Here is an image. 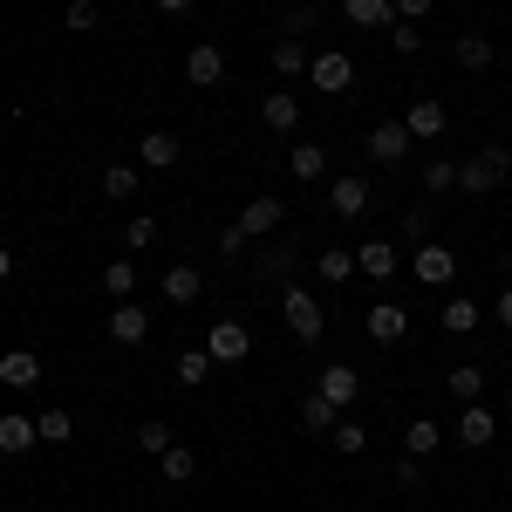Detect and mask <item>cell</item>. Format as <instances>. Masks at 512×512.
I'll use <instances>...</instances> for the list:
<instances>
[{"instance_id": "cell-27", "label": "cell", "mask_w": 512, "mask_h": 512, "mask_svg": "<svg viewBox=\"0 0 512 512\" xmlns=\"http://www.w3.org/2000/svg\"><path fill=\"white\" fill-rule=\"evenodd\" d=\"M315 274L328 280V287H342V280L355 274V253L349 246H328V253H315Z\"/></svg>"}, {"instance_id": "cell-34", "label": "cell", "mask_w": 512, "mask_h": 512, "mask_svg": "<svg viewBox=\"0 0 512 512\" xmlns=\"http://www.w3.org/2000/svg\"><path fill=\"white\" fill-rule=\"evenodd\" d=\"M137 178H144L137 164H110V171H103V192L110 198H137Z\"/></svg>"}, {"instance_id": "cell-6", "label": "cell", "mask_w": 512, "mask_h": 512, "mask_svg": "<svg viewBox=\"0 0 512 512\" xmlns=\"http://www.w3.org/2000/svg\"><path fill=\"white\" fill-rule=\"evenodd\" d=\"M308 76H315V89L321 96H342L355 82V62H349V48H321L315 62H308Z\"/></svg>"}, {"instance_id": "cell-29", "label": "cell", "mask_w": 512, "mask_h": 512, "mask_svg": "<svg viewBox=\"0 0 512 512\" xmlns=\"http://www.w3.org/2000/svg\"><path fill=\"white\" fill-rule=\"evenodd\" d=\"M294 178L321 185V178H328V151H321V144H294Z\"/></svg>"}, {"instance_id": "cell-3", "label": "cell", "mask_w": 512, "mask_h": 512, "mask_svg": "<svg viewBox=\"0 0 512 512\" xmlns=\"http://www.w3.org/2000/svg\"><path fill=\"white\" fill-rule=\"evenodd\" d=\"M205 355H212L219 369L246 362V355H253V328H246V321H212V335H205Z\"/></svg>"}, {"instance_id": "cell-36", "label": "cell", "mask_w": 512, "mask_h": 512, "mask_svg": "<svg viewBox=\"0 0 512 512\" xmlns=\"http://www.w3.org/2000/svg\"><path fill=\"white\" fill-rule=\"evenodd\" d=\"M335 451H342V458H355V451H369V431H362V424H349V417H342V424H335Z\"/></svg>"}, {"instance_id": "cell-41", "label": "cell", "mask_w": 512, "mask_h": 512, "mask_svg": "<svg viewBox=\"0 0 512 512\" xmlns=\"http://www.w3.org/2000/svg\"><path fill=\"white\" fill-rule=\"evenodd\" d=\"M390 48H396V55H417V48H424L417 21H396V28H390Z\"/></svg>"}, {"instance_id": "cell-17", "label": "cell", "mask_w": 512, "mask_h": 512, "mask_svg": "<svg viewBox=\"0 0 512 512\" xmlns=\"http://www.w3.org/2000/svg\"><path fill=\"white\" fill-rule=\"evenodd\" d=\"M41 431H35V417H21V410H7L0 417V458H21V451H35Z\"/></svg>"}, {"instance_id": "cell-30", "label": "cell", "mask_w": 512, "mask_h": 512, "mask_svg": "<svg viewBox=\"0 0 512 512\" xmlns=\"http://www.w3.org/2000/svg\"><path fill=\"white\" fill-rule=\"evenodd\" d=\"M96 21H103L96 0H69V7H62V28H69V35H96Z\"/></svg>"}, {"instance_id": "cell-8", "label": "cell", "mask_w": 512, "mask_h": 512, "mask_svg": "<svg viewBox=\"0 0 512 512\" xmlns=\"http://www.w3.org/2000/svg\"><path fill=\"white\" fill-rule=\"evenodd\" d=\"M280 219H287V205H280V198H253V205H239V233L246 239H274L280 233Z\"/></svg>"}, {"instance_id": "cell-19", "label": "cell", "mask_w": 512, "mask_h": 512, "mask_svg": "<svg viewBox=\"0 0 512 512\" xmlns=\"http://www.w3.org/2000/svg\"><path fill=\"white\" fill-rule=\"evenodd\" d=\"M355 274L396 280V246H390V239H362V246H355Z\"/></svg>"}, {"instance_id": "cell-28", "label": "cell", "mask_w": 512, "mask_h": 512, "mask_svg": "<svg viewBox=\"0 0 512 512\" xmlns=\"http://www.w3.org/2000/svg\"><path fill=\"white\" fill-rule=\"evenodd\" d=\"M171 369H178V383H185V390H198V383H205V376H212L219 362H212V355H205V349H185V355H178V362H171Z\"/></svg>"}, {"instance_id": "cell-31", "label": "cell", "mask_w": 512, "mask_h": 512, "mask_svg": "<svg viewBox=\"0 0 512 512\" xmlns=\"http://www.w3.org/2000/svg\"><path fill=\"white\" fill-rule=\"evenodd\" d=\"M35 431H41V444H69V437H76V417H69V410H41Z\"/></svg>"}, {"instance_id": "cell-23", "label": "cell", "mask_w": 512, "mask_h": 512, "mask_svg": "<svg viewBox=\"0 0 512 512\" xmlns=\"http://www.w3.org/2000/svg\"><path fill=\"white\" fill-rule=\"evenodd\" d=\"M437 321H444V335H472L478 321H485V308H478V301H465V294H451V301L437 308Z\"/></svg>"}, {"instance_id": "cell-16", "label": "cell", "mask_w": 512, "mask_h": 512, "mask_svg": "<svg viewBox=\"0 0 512 512\" xmlns=\"http://www.w3.org/2000/svg\"><path fill=\"white\" fill-rule=\"evenodd\" d=\"M403 335H410V315H403L396 301H376V308H369V342H383V349H396Z\"/></svg>"}, {"instance_id": "cell-42", "label": "cell", "mask_w": 512, "mask_h": 512, "mask_svg": "<svg viewBox=\"0 0 512 512\" xmlns=\"http://www.w3.org/2000/svg\"><path fill=\"white\" fill-rule=\"evenodd\" d=\"M403 239L424 246V239H431V212H403Z\"/></svg>"}, {"instance_id": "cell-48", "label": "cell", "mask_w": 512, "mask_h": 512, "mask_svg": "<svg viewBox=\"0 0 512 512\" xmlns=\"http://www.w3.org/2000/svg\"><path fill=\"white\" fill-rule=\"evenodd\" d=\"M185 7H192V0H158V14H185Z\"/></svg>"}, {"instance_id": "cell-22", "label": "cell", "mask_w": 512, "mask_h": 512, "mask_svg": "<svg viewBox=\"0 0 512 512\" xmlns=\"http://www.w3.org/2000/svg\"><path fill=\"white\" fill-rule=\"evenodd\" d=\"M253 274L267 280V287H287V280H294V253H287L280 239H267V246H260V260H253Z\"/></svg>"}, {"instance_id": "cell-2", "label": "cell", "mask_w": 512, "mask_h": 512, "mask_svg": "<svg viewBox=\"0 0 512 512\" xmlns=\"http://www.w3.org/2000/svg\"><path fill=\"white\" fill-rule=\"evenodd\" d=\"M280 315H287V328H294V342H321V328H328L321 301L301 287V280H287V287H280Z\"/></svg>"}, {"instance_id": "cell-24", "label": "cell", "mask_w": 512, "mask_h": 512, "mask_svg": "<svg viewBox=\"0 0 512 512\" xmlns=\"http://www.w3.org/2000/svg\"><path fill=\"white\" fill-rule=\"evenodd\" d=\"M267 62H274L280 76L294 82V76H308V62H315V55H308V48H301V41H294V35H280L274 48H267Z\"/></svg>"}, {"instance_id": "cell-45", "label": "cell", "mask_w": 512, "mask_h": 512, "mask_svg": "<svg viewBox=\"0 0 512 512\" xmlns=\"http://www.w3.org/2000/svg\"><path fill=\"white\" fill-rule=\"evenodd\" d=\"M246 246H253V239L239 233V226H226V233H219V253H226V260H239V253H246Z\"/></svg>"}, {"instance_id": "cell-50", "label": "cell", "mask_w": 512, "mask_h": 512, "mask_svg": "<svg viewBox=\"0 0 512 512\" xmlns=\"http://www.w3.org/2000/svg\"><path fill=\"white\" fill-rule=\"evenodd\" d=\"M506 417H512V383H506Z\"/></svg>"}, {"instance_id": "cell-52", "label": "cell", "mask_w": 512, "mask_h": 512, "mask_svg": "<svg viewBox=\"0 0 512 512\" xmlns=\"http://www.w3.org/2000/svg\"><path fill=\"white\" fill-rule=\"evenodd\" d=\"M226 7H246V0H226Z\"/></svg>"}, {"instance_id": "cell-14", "label": "cell", "mask_w": 512, "mask_h": 512, "mask_svg": "<svg viewBox=\"0 0 512 512\" xmlns=\"http://www.w3.org/2000/svg\"><path fill=\"white\" fill-rule=\"evenodd\" d=\"M260 123L280 130V137H294V130H301V96H294V89H274V96L260 103Z\"/></svg>"}, {"instance_id": "cell-38", "label": "cell", "mask_w": 512, "mask_h": 512, "mask_svg": "<svg viewBox=\"0 0 512 512\" xmlns=\"http://www.w3.org/2000/svg\"><path fill=\"white\" fill-rule=\"evenodd\" d=\"M123 239H130V253H144V246L158 239V219H151V212H137V219L123 226Z\"/></svg>"}, {"instance_id": "cell-21", "label": "cell", "mask_w": 512, "mask_h": 512, "mask_svg": "<svg viewBox=\"0 0 512 512\" xmlns=\"http://www.w3.org/2000/svg\"><path fill=\"white\" fill-rule=\"evenodd\" d=\"M403 123H410L417 144H431V137H444V103H437V96H417V103L403 110Z\"/></svg>"}, {"instance_id": "cell-37", "label": "cell", "mask_w": 512, "mask_h": 512, "mask_svg": "<svg viewBox=\"0 0 512 512\" xmlns=\"http://www.w3.org/2000/svg\"><path fill=\"white\" fill-rule=\"evenodd\" d=\"M478 390H485V369H451V396L458 403H478Z\"/></svg>"}, {"instance_id": "cell-18", "label": "cell", "mask_w": 512, "mask_h": 512, "mask_svg": "<svg viewBox=\"0 0 512 512\" xmlns=\"http://www.w3.org/2000/svg\"><path fill=\"white\" fill-rule=\"evenodd\" d=\"M0 383H7V390H35L41 383V355L35 349H7L0 355Z\"/></svg>"}, {"instance_id": "cell-20", "label": "cell", "mask_w": 512, "mask_h": 512, "mask_svg": "<svg viewBox=\"0 0 512 512\" xmlns=\"http://www.w3.org/2000/svg\"><path fill=\"white\" fill-rule=\"evenodd\" d=\"M294 417H301V431H315V437H328L335 424H342V410H335V403H328L321 390H308V396H301V403H294Z\"/></svg>"}, {"instance_id": "cell-49", "label": "cell", "mask_w": 512, "mask_h": 512, "mask_svg": "<svg viewBox=\"0 0 512 512\" xmlns=\"http://www.w3.org/2000/svg\"><path fill=\"white\" fill-rule=\"evenodd\" d=\"M7 274H14V253H7V246H0V280H7Z\"/></svg>"}, {"instance_id": "cell-26", "label": "cell", "mask_w": 512, "mask_h": 512, "mask_svg": "<svg viewBox=\"0 0 512 512\" xmlns=\"http://www.w3.org/2000/svg\"><path fill=\"white\" fill-rule=\"evenodd\" d=\"M437 444H444V431H437L431 417H410V424H403V451H410V458H431Z\"/></svg>"}, {"instance_id": "cell-4", "label": "cell", "mask_w": 512, "mask_h": 512, "mask_svg": "<svg viewBox=\"0 0 512 512\" xmlns=\"http://www.w3.org/2000/svg\"><path fill=\"white\" fill-rule=\"evenodd\" d=\"M410 151H417V137H410V123H403V117H390V123H376V130H369V158L383 164V171L403 164Z\"/></svg>"}, {"instance_id": "cell-5", "label": "cell", "mask_w": 512, "mask_h": 512, "mask_svg": "<svg viewBox=\"0 0 512 512\" xmlns=\"http://www.w3.org/2000/svg\"><path fill=\"white\" fill-rule=\"evenodd\" d=\"M185 82H192V89L226 82V48H219V41H192V48H185Z\"/></svg>"}, {"instance_id": "cell-35", "label": "cell", "mask_w": 512, "mask_h": 512, "mask_svg": "<svg viewBox=\"0 0 512 512\" xmlns=\"http://www.w3.org/2000/svg\"><path fill=\"white\" fill-rule=\"evenodd\" d=\"M458 62H465V69H492V41L485 35H458Z\"/></svg>"}, {"instance_id": "cell-39", "label": "cell", "mask_w": 512, "mask_h": 512, "mask_svg": "<svg viewBox=\"0 0 512 512\" xmlns=\"http://www.w3.org/2000/svg\"><path fill=\"white\" fill-rule=\"evenodd\" d=\"M424 185H431V192H451V185H458V164H451V158H431V164H424Z\"/></svg>"}, {"instance_id": "cell-13", "label": "cell", "mask_w": 512, "mask_h": 512, "mask_svg": "<svg viewBox=\"0 0 512 512\" xmlns=\"http://www.w3.org/2000/svg\"><path fill=\"white\" fill-rule=\"evenodd\" d=\"M198 294H205V274H198L192 260H178V267H164V301H171V308H192Z\"/></svg>"}, {"instance_id": "cell-46", "label": "cell", "mask_w": 512, "mask_h": 512, "mask_svg": "<svg viewBox=\"0 0 512 512\" xmlns=\"http://www.w3.org/2000/svg\"><path fill=\"white\" fill-rule=\"evenodd\" d=\"M431 7H437V0H396V21H424Z\"/></svg>"}, {"instance_id": "cell-10", "label": "cell", "mask_w": 512, "mask_h": 512, "mask_svg": "<svg viewBox=\"0 0 512 512\" xmlns=\"http://www.w3.org/2000/svg\"><path fill=\"white\" fill-rule=\"evenodd\" d=\"M178 158H185V144L171 130H144V144H137V164L144 171H178Z\"/></svg>"}, {"instance_id": "cell-32", "label": "cell", "mask_w": 512, "mask_h": 512, "mask_svg": "<svg viewBox=\"0 0 512 512\" xmlns=\"http://www.w3.org/2000/svg\"><path fill=\"white\" fill-rule=\"evenodd\" d=\"M158 465H164V478H171V485H192V478H198V458L185 451V444H171Z\"/></svg>"}, {"instance_id": "cell-25", "label": "cell", "mask_w": 512, "mask_h": 512, "mask_svg": "<svg viewBox=\"0 0 512 512\" xmlns=\"http://www.w3.org/2000/svg\"><path fill=\"white\" fill-rule=\"evenodd\" d=\"M355 28H396V0H342Z\"/></svg>"}, {"instance_id": "cell-43", "label": "cell", "mask_w": 512, "mask_h": 512, "mask_svg": "<svg viewBox=\"0 0 512 512\" xmlns=\"http://www.w3.org/2000/svg\"><path fill=\"white\" fill-rule=\"evenodd\" d=\"M287 35H294V41L315 35V7H287Z\"/></svg>"}, {"instance_id": "cell-40", "label": "cell", "mask_w": 512, "mask_h": 512, "mask_svg": "<svg viewBox=\"0 0 512 512\" xmlns=\"http://www.w3.org/2000/svg\"><path fill=\"white\" fill-rule=\"evenodd\" d=\"M137 444H144L151 458H164V451H171V424H137Z\"/></svg>"}, {"instance_id": "cell-12", "label": "cell", "mask_w": 512, "mask_h": 512, "mask_svg": "<svg viewBox=\"0 0 512 512\" xmlns=\"http://www.w3.org/2000/svg\"><path fill=\"white\" fill-rule=\"evenodd\" d=\"M499 437V417L485 410V403H458V444H472V451H485Z\"/></svg>"}, {"instance_id": "cell-15", "label": "cell", "mask_w": 512, "mask_h": 512, "mask_svg": "<svg viewBox=\"0 0 512 512\" xmlns=\"http://www.w3.org/2000/svg\"><path fill=\"white\" fill-rule=\"evenodd\" d=\"M144 335H151V315H144L137 301H117V308H110V342H123V349H137Z\"/></svg>"}, {"instance_id": "cell-1", "label": "cell", "mask_w": 512, "mask_h": 512, "mask_svg": "<svg viewBox=\"0 0 512 512\" xmlns=\"http://www.w3.org/2000/svg\"><path fill=\"white\" fill-rule=\"evenodd\" d=\"M506 171H512V151H506V144H485V151H472V158L458 164V192H472V198L499 192Z\"/></svg>"}, {"instance_id": "cell-44", "label": "cell", "mask_w": 512, "mask_h": 512, "mask_svg": "<svg viewBox=\"0 0 512 512\" xmlns=\"http://www.w3.org/2000/svg\"><path fill=\"white\" fill-rule=\"evenodd\" d=\"M396 485L417 492V485H424V458H403V465H396Z\"/></svg>"}, {"instance_id": "cell-51", "label": "cell", "mask_w": 512, "mask_h": 512, "mask_svg": "<svg viewBox=\"0 0 512 512\" xmlns=\"http://www.w3.org/2000/svg\"><path fill=\"white\" fill-rule=\"evenodd\" d=\"M280 7H308V0H280Z\"/></svg>"}, {"instance_id": "cell-9", "label": "cell", "mask_w": 512, "mask_h": 512, "mask_svg": "<svg viewBox=\"0 0 512 512\" xmlns=\"http://www.w3.org/2000/svg\"><path fill=\"white\" fill-rule=\"evenodd\" d=\"M369 198H376L369 178H335V185H328V212H335V219H362Z\"/></svg>"}, {"instance_id": "cell-11", "label": "cell", "mask_w": 512, "mask_h": 512, "mask_svg": "<svg viewBox=\"0 0 512 512\" xmlns=\"http://www.w3.org/2000/svg\"><path fill=\"white\" fill-rule=\"evenodd\" d=\"M315 390L328 396V403H335V410H349L355 396H362V376H355L349 362H328V369H321V376H315Z\"/></svg>"}, {"instance_id": "cell-33", "label": "cell", "mask_w": 512, "mask_h": 512, "mask_svg": "<svg viewBox=\"0 0 512 512\" xmlns=\"http://www.w3.org/2000/svg\"><path fill=\"white\" fill-rule=\"evenodd\" d=\"M103 287H110L117 301H130V294H137V260H110V267H103Z\"/></svg>"}, {"instance_id": "cell-7", "label": "cell", "mask_w": 512, "mask_h": 512, "mask_svg": "<svg viewBox=\"0 0 512 512\" xmlns=\"http://www.w3.org/2000/svg\"><path fill=\"white\" fill-rule=\"evenodd\" d=\"M410 267H417V280H424V287H451V274H458V253H451V246H437V239H424V246L410 253Z\"/></svg>"}, {"instance_id": "cell-47", "label": "cell", "mask_w": 512, "mask_h": 512, "mask_svg": "<svg viewBox=\"0 0 512 512\" xmlns=\"http://www.w3.org/2000/svg\"><path fill=\"white\" fill-rule=\"evenodd\" d=\"M492 315H499V321H506V328H512V287H506V294H499V308H492Z\"/></svg>"}]
</instances>
